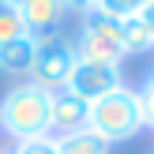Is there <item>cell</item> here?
Returning a JSON list of instances; mask_svg holds the SVG:
<instances>
[{
  "instance_id": "1",
  "label": "cell",
  "mask_w": 154,
  "mask_h": 154,
  "mask_svg": "<svg viewBox=\"0 0 154 154\" xmlns=\"http://www.w3.org/2000/svg\"><path fill=\"white\" fill-rule=\"evenodd\" d=\"M49 102L53 90L38 87V83H15L4 98H0V132L11 143L34 139V135H49Z\"/></svg>"
},
{
  "instance_id": "9",
  "label": "cell",
  "mask_w": 154,
  "mask_h": 154,
  "mask_svg": "<svg viewBox=\"0 0 154 154\" xmlns=\"http://www.w3.org/2000/svg\"><path fill=\"white\" fill-rule=\"evenodd\" d=\"M120 42H124V57H135V53H150V49H154V34H150L147 19H143V15L120 19Z\"/></svg>"
},
{
  "instance_id": "7",
  "label": "cell",
  "mask_w": 154,
  "mask_h": 154,
  "mask_svg": "<svg viewBox=\"0 0 154 154\" xmlns=\"http://www.w3.org/2000/svg\"><path fill=\"white\" fill-rule=\"evenodd\" d=\"M19 15H23L30 34L42 38V34H57V26L64 23L68 8H64V0H23Z\"/></svg>"
},
{
  "instance_id": "13",
  "label": "cell",
  "mask_w": 154,
  "mask_h": 154,
  "mask_svg": "<svg viewBox=\"0 0 154 154\" xmlns=\"http://www.w3.org/2000/svg\"><path fill=\"white\" fill-rule=\"evenodd\" d=\"M11 154H60V147H57V135H34V139L15 143Z\"/></svg>"
},
{
  "instance_id": "11",
  "label": "cell",
  "mask_w": 154,
  "mask_h": 154,
  "mask_svg": "<svg viewBox=\"0 0 154 154\" xmlns=\"http://www.w3.org/2000/svg\"><path fill=\"white\" fill-rule=\"evenodd\" d=\"M26 34H30V30H26V23H23L19 8H8V4H0V45L15 42V38H26Z\"/></svg>"
},
{
  "instance_id": "18",
  "label": "cell",
  "mask_w": 154,
  "mask_h": 154,
  "mask_svg": "<svg viewBox=\"0 0 154 154\" xmlns=\"http://www.w3.org/2000/svg\"><path fill=\"white\" fill-rule=\"evenodd\" d=\"M8 154H11V150H8Z\"/></svg>"
},
{
  "instance_id": "16",
  "label": "cell",
  "mask_w": 154,
  "mask_h": 154,
  "mask_svg": "<svg viewBox=\"0 0 154 154\" xmlns=\"http://www.w3.org/2000/svg\"><path fill=\"white\" fill-rule=\"evenodd\" d=\"M143 19H147V26H150V34H154V0L147 4V11H143Z\"/></svg>"
},
{
  "instance_id": "10",
  "label": "cell",
  "mask_w": 154,
  "mask_h": 154,
  "mask_svg": "<svg viewBox=\"0 0 154 154\" xmlns=\"http://www.w3.org/2000/svg\"><path fill=\"white\" fill-rule=\"evenodd\" d=\"M57 147H60V154H109V143H105L102 135H94L90 128L72 132V135H60Z\"/></svg>"
},
{
  "instance_id": "12",
  "label": "cell",
  "mask_w": 154,
  "mask_h": 154,
  "mask_svg": "<svg viewBox=\"0 0 154 154\" xmlns=\"http://www.w3.org/2000/svg\"><path fill=\"white\" fill-rule=\"evenodd\" d=\"M147 4H150V0H102L98 11L113 15V19H132V15H143V11H147Z\"/></svg>"
},
{
  "instance_id": "2",
  "label": "cell",
  "mask_w": 154,
  "mask_h": 154,
  "mask_svg": "<svg viewBox=\"0 0 154 154\" xmlns=\"http://www.w3.org/2000/svg\"><path fill=\"white\" fill-rule=\"evenodd\" d=\"M87 128L94 135H102L105 143H128L143 132V117H139V94L132 87H117L109 90L105 98L90 102V117Z\"/></svg>"
},
{
  "instance_id": "3",
  "label": "cell",
  "mask_w": 154,
  "mask_h": 154,
  "mask_svg": "<svg viewBox=\"0 0 154 154\" xmlns=\"http://www.w3.org/2000/svg\"><path fill=\"white\" fill-rule=\"evenodd\" d=\"M75 45V57L79 60H102V64H120L124 60V42H120V19L105 11H87L83 15V30Z\"/></svg>"
},
{
  "instance_id": "4",
  "label": "cell",
  "mask_w": 154,
  "mask_h": 154,
  "mask_svg": "<svg viewBox=\"0 0 154 154\" xmlns=\"http://www.w3.org/2000/svg\"><path fill=\"white\" fill-rule=\"evenodd\" d=\"M75 45L60 34H42L38 38V53H34V68H30V83L45 90H64L68 75L75 68Z\"/></svg>"
},
{
  "instance_id": "5",
  "label": "cell",
  "mask_w": 154,
  "mask_h": 154,
  "mask_svg": "<svg viewBox=\"0 0 154 154\" xmlns=\"http://www.w3.org/2000/svg\"><path fill=\"white\" fill-rule=\"evenodd\" d=\"M124 87V75H120V64H102V60H75L72 75H68V87L75 98H83V102H98V98H105L109 90Z\"/></svg>"
},
{
  "instance_id": "17",
  "label": "cell",
  "mask_w": 154,
  "mask_h": 154,
  "mask_svg": "<svg viewBox=\"0 0 154 154\" xmlns=\"http://www.w3.org/2000/svg\"><path fill=\"white\" fill-rule=\"evenodd\" d=\"M0 4H8V8H19V4H23V0H0Z\"/></svg>"
},
{
  "instance_id": "14",
  "label": "cell",
  "mask_w": 154,
  "mask_h": 154,
  "mask_svg": "<svg viewBox=\"0 0 154 154\" xmlns=\"http://www.w3.org/2000/svg\"><path fill=\"white\" fill-rule=\"evenodd\" d=\"M139 94V117H143V128H154V72L143 79V90Z\"/></svg>"
},
{
  "instance_id": "6",
  "label": "cell",
  "mask_w": 154,
  "mask_h": 154,
  "mask_svg": "<svg viewBox=\"0 0 154 154\" xmlns=\"http://www.w3.org/2000/svg\"><path fill=\"white\" fill-rule=\"evenodd\" d=\"M90 117V105L83 98H75L72 90H53V102H49V135H72L83 132Z\"/></svg>"
},
{
  "instance_id": "8",
  "label": "cell",
  "mask_w": 154,
  "mask_h": 154,
  "mask_svg": "<svg viewBox=\"0 0 154 154\" xmlns=\"http://www.w3.org/2000/svg\"><path fill=\"white\" fill-rule=\"evenodd\" d=\"M34 53H38V38L34 34L0 45V75H11V79L30 75V68H34Z\"/></svg>"
},
{
  "instance_id": "15",
  "label": "cell",
  "mask_w": 154,
  "mask_h": 154,
  "mask_svg": "<svg viewBox=\"0 0 154 154\" xmlns=\"http://www.w3.org/2000/svg\"><path fill=\"white\" fill-rule=\"evenodd\" d=\"M98 4H102V0H64V8H75V11H83V15L94 11Z\"/></svg>"
}]
</instances>
